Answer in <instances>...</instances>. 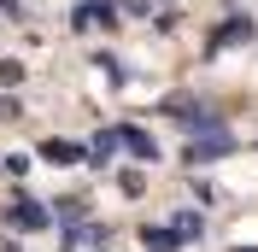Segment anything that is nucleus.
<instances>
[{
	"label": "nucleus",
	"instance_id": "1",
	"mask_svg": "<svg viewBox=\"0 0 258 252\" xmlns=\"http://www.w3.org/2000/svg\"><path fill=\"white\" fill-rule=\"evenodd\" d=\"M6 223H12L18 235H41V229L53 223V211H47L41 200H30V194H18V200L6 205Z\"/></svg>",
	"mask_w": 258,
	"mask_h": 252
},
{
	"label": "nucleus",
	"instance_id": "2",
	"mask_svg": "<svg viewBox=\"0 0 258 252\" xmlns=\"http://www.w3.org/2000/svg\"><path fill=\"white\" fill-rule=\"evenodd\" d=\"M235 153V135H229V129H206V135H200V129H194V141H188V164H211V158H229Z\"/></svg>",
	"mask_w": 258,
	"mask_h": 252
},
{
	"label": "nucleus",
	"instance_id": "3",
	"mask_svg": "<svg viewBox=\"0 0 258 252\" xmlns=\"http://www.w3.org/2000/svg\"><path fill=\"white\" fill-rule=\"evenodd\" d=\"M112 18H117V0H82L77 12H71V30H77V35H94V30H106Z\"/></svg>",
	"mask_w": 258,
	"mask_h": 252
},
{
	"label": "nucleus",
	"instance_id": "4",
	"mask_svg": "<svg viewBox=\"0 0 258 252\" xmlns=\"http://www.w3.org/2000/svg\"><path fill=\"white\" fill-rule=\"evenodd\" d=\"M123 153L135 158V164H159L164 147H159V135H147L141 123H123Z\"/></svg>",
	"mask_w": 258,
	"mask_h": 252
},
{
	"label": "nucleus",
	"instance_id": "5",
	"mask_svg": "<svg viewBox=\"0 0 258 252\" xmlns=\"http://www.w3.org/2000/svg\"><path fill=\"white\" fill-rule=\"evenodd\" d=\"M117 153H123V123H117V129H94V141H88V164L106 170Z\"/></svg>",
	"mask_w": 258,
	"mask_h": 252
},
{
	"label": "nucleus",
	"instance_id": "6",
	"mask_svg": "<svg viewBox=\"0 0 258 252\" xmlns=\"http://www.w3.org/2000/svg\"><path fill=\"white\" fill-rule=\"evenodd\" d=\"M41 158H47V164H88V147H82V141H59V135H47V141H41Z\"/></svg>",
	"mask_w": 258,
	"mask_h": 252
},
{
	"label": "nucleus",
	"instance_id": "7",
	"mask_svg": "<svg viewBox=\"0 0 258 252\" xmlns=\"http://www.w3.org/2000/svg\"><path fill=\"white\" fill-rule=\"evenodd\" d=\"M170 229H176L182 246H188V240H206V205H200V211H176V217H170Z\"/></svg>",
	"mask_w": 258,
	"mask_h": 252
},
{
	"label": "nucleus",
	"instance_id": "8",
	"mask_svg": "<svg viewBox=\"0 0 258 252\" xmlns=\"http://www.w3.org/2000/svg\"><path fill=\"white\" fill-rule=\"evenodd\" d=\"M141 246H147V252H176L182 240H176L170 223H147V229H141Z\"/></svg>",
	"mask_w": 258,
	"mask_h": 252
},
{
	"label": "nucleus",
	"instance_id": "9",
	"mask_svg": "<svg viewBox=\"0 0 258 252\" xmlns=\"http://www.w3.org/2000/svg\"><path fill=\"white\" fill-rule=\"evenodd\" d=\"M117 194H129V200H141V194H147V170H141V164L117 170Z\"/></svg>",
	"mask_w": 258,
	"mask_h": 252
},
{
	"label": "nucleus",
	"instance_id": "10",
	"mask_svg": "<svg viewBox=\"0 0 258 252\" xmlns=\"http://www.w3.org/2000/svg\"><path fill=\"white\" fill-rule=\"evenodd\" d=\"M235 41H252V18H235V24H223V30H217V47H235Z\"/></svg>",
	"mask_w": 258,
	"mask_h": 252
},
{
	"label": "nucleus",
	"instance_id": "11",
	"mask_svg": "<svg viewBox=\"0 0 258 252\" xmlns=\"http://www.w3.org/2000/svg\"><path fill=\"white\" fill-rule=\"evenodd\" d=\"M0 170H6V182H24V176H30V153H6Z\"/></svg>",
	"mask_w": 258,
	"mask_h": 252
},
{
	"label": "nucleus",
	"instance_id": "12",
	"mask_svg": "<svg viewBox=\"0 0 258 252\" xmlns=\"http://www.w3.org/2000/svg\"><path fill=\"white\" fill-rule=\"evenodd\" d=\"M0 88H24V65L18 59H0Z\"/></svg>",
	"mask_w": 258,
	"mask_h": 252
},
{
	"label": "nucleus",
	"instance_id": "13",
	"mask_svg": "<svg viewBox=\"0 0 258 252\" xmlns=\"http://www.w3.org/2000/svg\"><path fill=\"white\" fill-rule=\"evenodd\" d=\"M12 117H24V100L6 88V94H0V123H12Z\"/></svg>",
	"mask_w": 258,
	"mask_h": 252
},
{
	"label": "nucleus",
	"instance_id": "14",
	"mask_svg": "<svg viewBox=\"0 0 258 252\" xmlns=\"http://www.w3.org/2000/svg\"><path fill=\"white\" fill-rule=\"evenodd\" d=\"M153 6L159 0H117V12H129V18H153Z\"/></svg>",
	"mask_w": 258,
	"mask_h": 252
},
{
	"label": "nucleus",
	"instance_id": "15",
	"mask_svg": "<svg viewBox=\"0 0 258 252\" xmlns=\"http://www.w3.org/2000/svg\"><path fill=\"white\" fill-rule=\"evenodd\" d=\"M6 252H18V246H6Z\"/></svg>",
	"mask_w": 258,
	"mask_h": 252
},
{
	"label": "nucleus",
	"instance_id": "16",
	"mask_svg": "<svg viewBox=\"0 0 258 252\" xmlns=\"http://www.w3.org/2000/svg\"><path fill=\"white\" fill-rule=\"evenodd\" d=\"M241 252H246V246H241ZM252 252H258V246H252Z\"/></svg>",
	"mask_w": 258,
	"mask_h": 252
}]
</instances>
